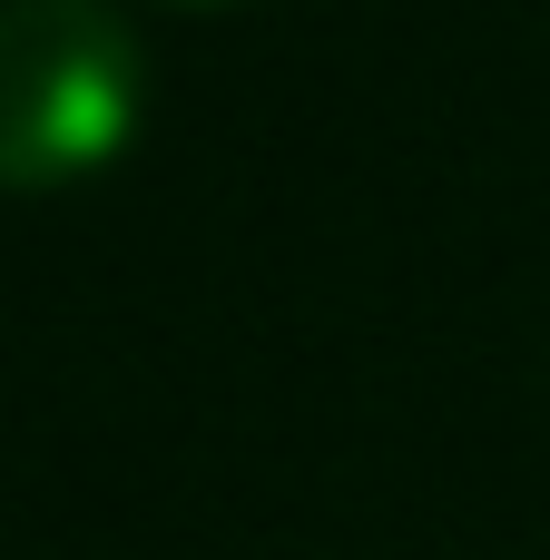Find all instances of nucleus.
<instances>
[{"label": "nucleus", "mask_w": 550, "mask_h": 560, "mask_svg": "<svg viewBox=\"0 0 550 560\" xmlns=\"http://www.w3.org/2000/svg\"><path fill=\"white\" fill-rule=\"evenodd\" d=\"M148 118V49L108 0H0V187L98 177Z\"/></svg>", "instance_id": "obj_1"}, {"label": "nucleus", "mask_w": 550, "mask_h": 560, "mask_svg": "<svg viewBox=\"0 0 550 560\" xmlns=\"http://www.w3.org/2000/svg\"><path fill=\"white\" fill-rule=\"evenodd\" d=\"M177 10H217V0H177Z\"/></svg>", "instance_id": "obj_2"}]
</instances>
